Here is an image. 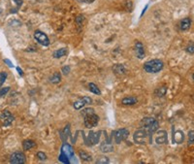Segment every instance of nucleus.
Returning <instances> with one entry per match:
<instances>
[{
    "instance_id": "nucleus-4",
    "label": "nucleus",
    "mask_w": 194,
    "mask_h": 164,
    "mask_svg": "<svg viewBox=\"0 0 194 164\" xmlns=\"http://www.w3.org/2000/svg\"><path fill=\"white\" fill-rule=\"evenodd\" d=\"M115 137V141L117 144H121L122 141H125L127 137L129 136V130L126 128H121L113 133Z\"/></svg>"
},
{
    "instance_id": "nucleus-35",
    "label": "nucleus",
    "mask_w": 194,
    "mask_h": 164,
    "mask_svg": "<svg viewBox=\"0 0 194 164\" xmlns=\"http://www.w3.org/2000/svg\"><path fill=\"white\" fill-rule=\"evenodd\" d=\"M62 72H63L64 74H68L69 72H70V67H69V66L63 67V68H62Z\"/></svg>"
},
{
    "instance_id": "nucleus-32",
    "label": "nucleus",
    "mask_w": 194,
    "mask_h": 164,
    "mask_svg": "<svg viewBox=\"0 0 194 164\" xmlns=\"http://www.w3.org/2000/svg\"><path fill=\"white\" fill-rule=\"evenodd\" d=\"M9 91H10V87H4V88H0V97H1V96H4L5 94H6Z\"/></svg>"
},
{
    "instance_id": "nucleus-34",
    "label": "nucleus",
    "mask_w": 194,
    "mask_h": 164,
    "mask_svg": "<svg viewBox=\"0 0 194 164\" xmlns=\"http://www.w3.org/2000/svg\"><path fill=\"white\" fill-rule=\"evenodd\" d=\"M186 52L189 53H194V45H189V46L186 48Z\"/></svg>"
},
{
    "instance_id": "nucleus-24",
    "label": "nucleus",
    "mask_w": 194,
    "mask_h": 164,
    "mask_svg": "<svg viewBox=\"0 0 194 164\" xmlns=\"http://www.w3.org/2000/svg\"><path fill=\"white\" fill-rule=\"evenodd\" d=\"M167 92V87H158L156 88V91H155V95L158 96V97H162L164 96L166 94Z\"/></svg>"
},
{
    "instance_id": "nucleus-38",
    "label": "nucleus",
    "mask_w": 194,
    "mask_h": 164,
    "mask_svg": "<svg viewBox=\"0 0 194 164\" xmlns=\"http://www.w3.org/2000/svg\"><path fill=\"white\" fill-rule=\"evenodd\" d=\"M17 70H18L19 74V75H21V76H22V75H23V72H22V69L19 68V67H17Z\"/></svg>"
},
{
    "instance_id": "nucleus-36",
    "label": "nucleus",
    "mask_w": 194,
    "mask_h": 164,
    "mask_svg": "<svg viewBox=\"0 0 194 164\" xmlns=\"http://www.w3.org/2000/svg\"><path fill=\"white\" fill-rule=\"evenodd\" d=\"M4 62H5V63H6V64H7V65H8L9 67H12V68L14 67V65H13V63H12L11 61H10V60H9V59H4Z\"/></svg>"
},
{
    "instance_id": "nucleus-27",
    "label": "nucleus",
    "mask_w": 194,
    "mask_h": 164,
    "mask_svg": "<svg viewBox=\"0 0 194 164\" xmlns=\"http://www.w3.org/2000/svg\"><path fill=\"white\" fill-rule=\"evenodd\" d=\"M8 75L6 72H0V87H2V84L5 83V81H6Z\"/></svg>"
},
{
    "instance_id": "nucleus-26",
    "label": "nucleus",
    "mask_w": 194,
    "mask_h": 164,
    "mask_svg": "<svg viewBox=\"0 0 194 164\" xmlns=\"http://www.w3.org/2000/svg\"><path fill=\"white\" fill-rule=\"evenodd\" d=\"M109 162H110V160H109V158L105 155H100L96 160L97 164H107Z\"/></svg>"
},
{
    "instance_id": "nucleus-14",
    "label": "nucleus",
    "mask_w": 194,
    "mask_h": 164,
    "mask_svg": "<svg viewBox=\"0 0 194 164\" xmlns=\"http://www.w3.org/2000/svg\"><path fill=\"white\" fill-rule=\"evenodd\" d=\"M185 140V134L182 130H177L176 132H174L173 135V142L176 144H182Z\"/></svg>"
},
{
    "instance_id": "nucleus-16",
    "label": "nucleus",
    "mask_w": 194,
    "mask_h": 164,
    "mask_svg": "<svg viewBox=\"0 0 194 164\" xmlns=\"http://www.w3.org/2000/svg\"><path fill=\"white\" fill-rule=\"evenodd\" d=\"M191 26V19L189 18H185L183 19L181 22V29L182 31H186L190 28Z\"/></svg>"
},
{
    "instance_id": "nucleus-2",
    "label": "nucleus",
    "mask_w": 194,
    "mask_h": 164,
    "mask_svg": "<svg viewBox=\"0 0 194 164\" xmlns=\"http://www.w3.org/2000/svg\"><path fill=\"white\" fill-rule=\"evenodd\" d=\"M164 67V63L160 59H151L144 64V69L148 73H158Z\"/></svg>"
},
{
    "instance_id": "nucleus-20",
    "label": "nucleus",
    "mask_w": 194,
    "mask_h": 164,
    "mask_svg": "<svg viewBox=\"0 0 194 164\" xmlns=\"http://www.w3.org/2000/svg\"><path fill=\"white\" fill-rule=\"evenodd\" d=\"M113 70L117 75H122V74L125 73V68H124L122 64H116V65L114 66Z\"/></svg>"
},
{
    "instance_id": "nucleus-9",
    "label": "nucleus",
    "mask_w": 194,
    "mask_h": 164,
    "mask_svg": "<svg viewBox=\"0 0 194 164\" xmlns=\"http://www.w3.org/2000/svg\"><path fill=\"white\" fill-rule=\"evenodd\" d=\"M0 121H1L4 126H9L10 124L14 121V117L12 116V114L9 111L5 110L2 112L1 115H0Z\"/></svg>"
},
{
    "instance_id": "nucleus-11",
    "label": "nucleus",
    "mask_w": 194,
    "mask_h": 164,
    "mask_svg": "<svg viewBox=\"0 0 194 164\" xmlns=\"http://www.w3.org/2000/svg\"><path fill=\"white\" fill-rule=\"evenodd\" d=\"M168 141V134L165 130H160L157 132V136L155 138V142L158 145H163L166 144Z\"/></svg>"
},
{
    "instance_id": "nucleus-12",
    "label": "nucleus",
    "mask_w": 194,
    "mask_h": 164,
    "mask_svg": "<svg viewBox=\"0 0 194 164\" xmlns=\"http://www.w3.org/2000/svg\"><path fill=\"white\" fill-rule=\"evenodd\" d=\"M135 52H136V56L138 58L142 59L145 57V48H144V45L141 42H136Z\"/></svg>"
},
{
    "instance_id": "nucleus-22",
    "label": "nucleus",
    "mask_w": 194,
    "mask_h": 164,
    "mask_svg": "<svg viewBox=\"0 0 194 164\" xmlns=\"http://www.w3.org/2000/svg\"><path fill=\"white\" fill-rule=\"evenodd\" d=\"M49 81H51V83L53 84H58L59 82L61 81V76H60V74L56 72V73H53V76L49 78Z\"/></svg>"
},
{
    "instance_id": "nucleus-25",
    "label": "nucleus",
    "mask_w": 194,
    "mask_h": 164,
    "mask_svg": "<svg viewBox=\"0 0 194 164\" xmlns=\"http://www.w3.org/2000/svg\"><path fill=\"white\" fill-rule=\"evenodd\" d=\"M122 5H123L124 10H125L126 12H131L133 10V3H132V1H130V0H126V1H124L122 3Z\"/></svg>"
},
{
    "instance_id": "nucleus-7",
    "label": "nucleus",
    "mask_w": 194,
    "mask_h": 164,
    "mask_svg": "<svg viewBox=\"0 0 194 164\" xmlns=\"http://www.w3.org/2000/svg\"><path fill=\"white\" fill-rule=\"evenodd\" d=\"M26 158L23 152H16L12 153L11 157H10V162L13 164H23L26 163Z\"/></svg>"
},
{
    "instance_id": "nucleus-29",
    "label": "nucleus",
    "mask_w": 194,
    "mask_h": 164,
    "mask_svg": "<svg viewBox=\"0 0 194 164\" xmlns=\"http://www.w3.org/2000/svg\"><path fill=\"white\" fill-rule=\"evenodd\" d=\"M188 143H189V145L194 144V130L188 132Z\"/></svg>"
},
{
    "instance_id": "nucleus-21",
    "label": "nucleus",
    "mask_w": 194,
    "mask_h": 164,
    "mask_svg": "<svg viewBox=\"0 0 194 164\" xmlns=\"http://www.w3.org/2000/svg\"><path fill=\"white\" fill-rule=\"evenodd\" d=\"M79 155L84 161H91V159H92V156L89 155L88 152H84V151H81V152H79Z\"/></svg>"
},
{
    "instance_id": "nucleus-19",
    "label": "nucleus",
    "mask_w": 194,
    "mask_h": 164,
    "mask_svg": "<svg viewBox=\"0 0 194 164\" xmlns=\"http://www.w3.org/2000/svg\"><path fill=\"white\" fill-rule=\"evenodd\" d=\"M67 53V49L66 48H61L57 50V51H56L53 53V57L54 58H60L64 56H66Z\"/></svg>"
},
{
    "instance_id": "nucleus-23",
    "label": "nucleus",
    "mask_w": 194,
    "mask_h": 164,
    "mask_svg": "<svg viewBox=\"0 0 194 164\" xmlns=\"http://www.w3.org/2000/svg\"><path fill=\"white\" fill-rule=\"evenodd\" d=\"M88 88H89V91H90L94 94H97V95H100V94H101V92H100V91H99L98 87L96 86L95 84L90 83V84H88Z\"/></svg>"
},
{
    "instance_id": "nucleus-6",
    "label": "nucleus",
    "mask_w": 194,
    "mask_h": 164,
    "mask_svg": "<svg viewBox=\"0 0 194 164\" xmlns=\"http://www.w3.org/2000/svg\"><path fill=\"white\" fill-rule=\"evenodd\" d=\"M100 134H101L100 131H98V132L90 131L89 132L88 136L84 137V141H86L87 145V146H93V145H95V144H97L99 139H100Z\"/></svg>"
},
{
    "instance_id": "nucleus-10",
    "label": "nucleus",
    "mask_w": 194,
    "mask_h": 164,
    "mask_svg": "<svg viewBox=\"0 0 194 164\" xmlns=\"http://www.w3.org/2000/svg\"><path fill=\"white\" fill-rule=\"evenodd\" d=\"M92 103V100L90 97L88 96H83L81 99H79L78 101L74 102L73 106L74 108L76 109V110H80V109H82L84 105H87V104H91Z\"/></svg>"
},
{
    "instance_id": "nucleus-28",
    "label": "nucleus",
    "mask_w": 194,
    "mask_h": 164,
    "mask_svg": "<svg viewBox=\"0 0 194 164\" xmlns=\"http://www.w3.org/2000/svg\"><path fill=\"white\" fill-rule=\"evenodd\" d=\"M94 113V110L92 108H87V109H84V110L82 111V115L83 117H86L87 115H90V114H93Z\"/></svg>"
},
{
    "instance_id": "nucleus-33",
    "label": "nucleus",
    "mask_w": 194,
    "mask_h": 164,
    "mask_svg": "<svg viewBox=\"0 0 194 164\" xmlns=\"http://www.w3.org/2000/svg\"><path fill=\"white\" fill-rule=\"evenodd\" d=\"M11 1L16 4L17 8H19L22 5V0H11Z\"/></svg>"
},
{
    "instance_id": "nucleus-18",
    "label": "nucleus",
    "mask_w": 194,
    "mask_h": 164,
    "mask_svg": "<svg viewBox=\"0 0 194 164\" xmlns=\"http://www.w3.org/2000/svg\"><path fill=\"white\" fill-rule=\"evenodd\" d=\"M137 98L134 97V96H128V97H125L123 98L121 100V103L123 104V105H134V104L137 103Z\"/></svg>"
},
{
    "instance_id": "nucleus-15",
    "label": "nucleus",
    "mask_w": 194,
    "mask_h": 164,
    "mask_svg": "<svg viewBox=\"0 0 194 164\" xmlns=\"http://www.w3.org/2000/svg\"><path fill=\"white\" fill-rule=\"evenodd\" d=\"M100 149H101V151L103 152H113L114 151V147H113V145L110 143V142H105L104 141L102 144H101V146H100Z\"/></svg>"
},
{
    "instance_id": "nucleus-40",
    "label": "nucleus",
    "mask_w": 194,
    "mask_h": 164,
    "mask_svg": "<svg viewBox=\"0 0 194 164\" xmlns=\"http://www.w3.org/2000/svg\"><path fill=\"white\" fill-rule=\"evenodd\" d=\"M192 78H193V80H194V74H193V76H192Z\"/></svg>"
},
{
    "instance_id": "nucleus-30",
    "label": "nucleus",
    "mask_w": 194,
    "mask_h": 164,
    "mask_svg": "<svg viewBox=\"0 0 194 164\" xmlns=\"http://www.w3.org/2000/svg\"><path fill=\"white\" fill-rule=\"evenodd\" d=\"M58 159L60 160L61 162H63V163H69L70 161H69V158L64 155L63 152H61L60 153V155H59V157H58Z\"/></svg>"
},
{
    "instance_id": "nucleus-37",
    "label": "nucleus",
    "mask_w": 194,
    "mask_h": 164,
    "mask_svg": "<svg viewBox=\"0 0 194 164\" xmlns=\"http://www.w3.org/2000/svg\"><path fill=\"white\" fill-rule=\"evenodd\" d=\"M80 2H83V3H87V4H90L92 2H94L95 0H78Z\"/></svg>"
},
{
    "instance_id": "nucleus-31",
    "label": "nucleus",
    "mask_w": 194,
    "mask_h": 164,
    "mask_svg": "<svg viewBox=\"0 0 194 164\" xmlns=\"http://www.w3.org/2000/svg\"><path fill=\"white\" fill-rule=\"evenodd\" d=\"M37 157L39 158L40 160H46L47 159V155H45L44 152H39L37 153Z\"/></svg>"
},
{
    "instance_id": "nucleus-3",
    "label": "nucleus",
    "mask_w": 194,
    "mask_h": 164,
    "mask_svg": "<svg viewBox=\"0 0 194 164\" xmlns=\"http://www.w3.org/2000/svg\"><path fill=\"white\" fill-rule=\"evenodd\" d=\"M141 124H142L143 128L146 129V130L150 134H151V135L155 131H157V129L159 127L158 121L155 120V118H151V117L144 118L141 121Z\"/></svg>"
},
{
    "instance_id": "nucleus-1",
    "label": "nucleus",
    "mask_w": 194,
    "mask_h": 164,
    "mask_svg": "<svg viewBox=\"0 0 194 164\" xmlns=\"http://www.w3.org/2000/svg\"><path fill=\"white\" fill-rule=\"evenodd\" d=\"M152 140V135L148 133L146 129H139L134 133V141L138 145H145L151 143Z\"/></svg>"
},
{
    "instance_id": "nucleus-5",
    "label": "nucleus",
    "mask_w": 194,
    "mask_h": 164,
    "mask_svg": "<svg viewBox=\"0 0 194 164\" xmlns=\"http://www.w3.org/2000/svg\"><path fill=\"white\" fill-rule=\"evenodd\" d=\"M99 121V117L95 114H90V115H87L84 117V125L87 128H92L95 127Z\"/></svg>"
},
{
    "instance_id": "nucleus-8",
    "label": "nucleus",
    "mask_w": 194,
    "mask_h": 164,
    "mask_svg": "<svg viewBox=\"0 0 194 164\" xmlns=\"http://www.w3.org/2000/svg\"><path fill=\"white\" fill-rule=\"evenodd\" d=\"M34 38H35V40L38 43L43 45V46H49V37L47 36V34H45L43 31L36 30L35 32H34Z\"/></svg>"
},
{
    "instance_id": "nucleus-17",
    "label": "nucleus",
    "mask_w": 194,
    "mask_h": 164,
    "mask_svg": "<svg viewBox=\"0 0 194 164\" xmlns=\"http://www.w3.org/2000/svg\"><path fill=\"white\" fill-rule=\"evenodd\" d=\"M34 147H36V144L32 140H24L22 142V148L24 151H29V150H31V149H33Z\"/></svg>"
},
{
    "instance_id": "nucleus-39",
    "label": "nucleus",
    "mask_w": 194,
    "mask_h": 164,
    "mask_svg": "<svg viewBox=\"0 0 194 164\" xmlns=\"http://www.w3.org/2000/svg\"><path fill=\"white\" fill-rule=\"evenodd\" d=\"M148 5H147V6L145 7V9H144V10H143V12H142V14H141V16H143V15H144V14H145V12H146V10L148 9Z\"/></svg>"
},
{
    "instance_id": "nucleus-13",
    "label": "nucleus",
    "mask_w": 194,
    "mask_h": 164,
    "mask_svg": "<svg viewBox=\"0 0 194 164\" xmlns=\"http://www.w3.org/2000/svg\"><path fill=\"white\" fill-rule=\"evenodd\" d=\"M61 152H63L68 158H72L74 156V150L72 146H70L69 144L65 143L63 144V146L61 148Z\"/></svg>"
}]
</instances>
